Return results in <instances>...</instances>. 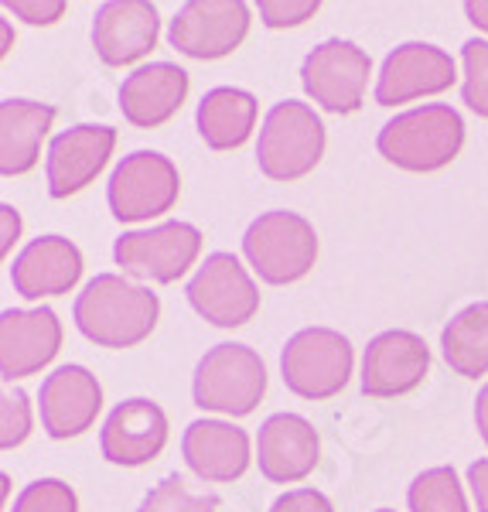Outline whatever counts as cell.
I'll return each mask as SVG.
<instances>
[{"label":"cell","instance_id":"cell-38","mask_svg":"<svg viewBox=\"0 0 488 512\" xmlns=\"http://www.w3.org/2000/svg\"><path fill=\"white\" fill-rule=\"evenodd\" d=\"M376 512H396V509H376Z\"/></svg>","mask_w":488,"mask_h":512},{"label":"cell","instance_id":"cell-14","mask_svg":"<svg viewBox=\"0 0 488 512\" xmlns=\"http://www.w3.org/2000/svg\"><path fill=\"white\" fill-rule=\"evenodd\" d=\"M430 373V349L417 332H393L376 335L362 355V393L372 400H393L407 396L424 383Z\"/></svg>","mask_w":488,"mask_h":512},{"label":"cell","instance_id":"cell-10","mask_svg":"<svg viewBox=\"0 0 488 512\" xmlns=\"http://www.w3.org/2000/svg\"><path fill=\"white\" fill-rule=\"evenodd\" d=\"M250 18V4L243 0H188L171 21L168 41L188 59H226L250 35Z\"/></svg>","mask_w":488,"mask_h":512},{"label":"cell","instance_id":"cell-7","mask_svg":"<svg viewBox=\"0 0 488 512\" xmlns=\"http://www.w3.org/2000/svg\"><path fill=\"white\" fill-rule=\"evenodd\" d=\"M181 175L178 164L161 151H134L127 154L110 175L106 202L113 219L120 222H151L168 216L178 205Z\"/></svg>","mask_w":488,"mask_h":512},{"label":"cell","instance_id":"cell-24","mask_svg":"<svg viewBox=\"0 0 488 512\" xmlns=\"http://www.w3.org/2000/svg\"><path fill=\"white\" fill-rule=\"evenodd\" d=\"M256 117H260V103H256L253 93L219 86L202 96L195 123L205 147H212V151H236V147H243L253 137Z\"/></svg>","mask_w":488,"mask_h":512},{"label":"cell","instance_id":"cell-29","mask_svg":"<svg viewBox=\"0 0 488 512\" xmlns=\"http://www.w3.org/2000/svg\"><path fill=\"white\" fill-rule=\"evenodd\" d=\"M11 512H79L76 489L62 478H38L14 499Z\"/></svg>","mask_w":488,"mask_h":512},{"label":"cell","instance_id":"cell-5","mask_svg":"<svg viewBox=\"0 0 488 512\" xmlns=\"http://www.w3.org/2000/svg\"><path fill=\"white\" fill-rule=\"evenodd\" d=\"M355 366L352 342L335 328H301L280 352L284 386L304 400H332L349 386Z\"/></svg>","mask_w":488,"mask_h":512},{"label":"cell","instance_id":"cell-34","mask_svg":"<svg viewBox=\"0 0 488 512\" xmlns=\"http://www.w3.org/2000/svg\"><path fill=\"white\" fill-rule=\"evenodd\" d=\"M468 489L475 495V509L478 512H488V461L478 458L471 461L468 468Z\"/></svg>","mask_w":488,"mask_h":512},{"label":"cell","instance_id":"cell-12","mask_svg":"<svg viewBox=\"0 0 488 512\" xmlns=\"http://www.w3.org/2000/svg\"><path fill=\"white\" fill-rule=\"evenodd\" d=\"M458 65L451 52L427 41H407L393 48L383 62V72L376 79V103L379 106H407L420 96H437L454 86Z\"/></svg>","mask_w":488,"mask_h":512},{"label":"cell","instance_id":"cell-16","mask_svg":"<svg viewBox=\"0 0 488 512\" xmlns=\"http://www.w3.org/2000/svg\"><path fill=\"white\" fill-rule=\"evenodd\" d=\"M62 349V321L52 308L0 315V379H28L41 373Z\"/></svg>","mask_w":488,"mask_h":512},{"label":"cell","instance_id":"cell-4","mask_svg":"<svg viewBox=\"0 0 488 512\" xmlns=\"http://www.w3.org/2000/svg\"><path fill=\"white\" fill-rule=\"evenodd\" d=\"M325 158V123L301 99H284L267 113L256 161L270 181H301Z\"/></svg>","mask_w":488,"mask_h":512},{"label":"cell","instance_id":"cell-3","mask_svg":"<svg viewBox=\"0 0 488 512\" xmlns=\"http://www.w3.org/2000/svg\"><path fill=\"white\" fill-rule=\"evenodd\" d=\"M192 396L202 410L229 417H250L267 396V366L260 352L243 342H222L202 355L195 369Z\"/></svg>","mask_w":488,"mask_h":512},{"label":"cell","instance_id":"cell-2","mask_svg":"<svg viewBox=\"0 0 488 512\" xmlns=\"http://www.w3.org/2000/svg\"><path fill=\"white\" fill-rule=\"evenodd\" d=\"M465 120L448 103L413 106L379 130L376 151L403 171H441L458 158L465 147Z\"/></svg>","mask_w":488,"mask_h":512},{"label":"cell","instance_id":"cell-33","mask_svg":"<svg viewBox=\"0 0 488 512\" xmlns=\"http://www.w3.org/2000/svg\"><path fill=\"white\" fill-rule=\"evenodd\" d=\"M270 512H335L332 499L318 489H291L270 506Z\"/></svg>","mask_w":488,"mask_h":512},{"label":"cell","instance_id":"cell-36","mask_svg":"<svg viewBox=\"0 0 488 512\" xmlns=\"http://www.w3.org/2000/svg\"><path fill=\"white\" fill-rule=\"evenodd\" d=\"M475 424H478V434L482 441L488 444V383L478 390V400H475Z\"/></svg>","mask_w":488,"mask_h":512},{"label":"cell","instance_id":"cell-6","mask_svg":"<svg viewBox=\"0 0 488 512\" xmlns=\"http://www.w3.org/2000/svg\"><path fill=\"white\" fill-rule=\"evenodd\" d=\"M243 253L260 280L274 287L297 284L314 270L318 233L297 212H267L250 222L243 236Z\"/></svg>","mask_w":488,"mask_h":512},{"label":"cell","instance_id":"cell-25","mask_svg":"<svg viewBox=\"0 0 488 512\" xmlns=\"http://www.w3.org/2000/svg\"><path fill=\"white\" fill-rule=\"evenodd\" d=\"M441 352L461 379H482L488 373V301L468 304L444 325Z\"/></svg>","mask_w":488,"mask_h":512},{"label":"cell","instance_id":"cell-13","mask_svg":"<svg viewBox=\"0 0 488 512\" xmlns=\"http://www.w3.org/2000/svg\"><path fill=\"white\" fill-rule=\"evenodd\" d=\"M117 151V130L106 123H79L48 144V195L72 198L103 175L106 161Z\"/></svg>","mask_w":488,"mask_h":512},{"label":"cell","instance_id":"cell-35","mask_svg":"<svg viewBox=\"0 0 488 512\" xmlns=\"http://www.w3.org/2000/svg\"><path fill=\"white\" fill-rule=\"evenodd\" d=\"M0 222H4V236H0V253H11V246L21 236V212L14 205H0Z\"/></svg>","mask_w":488,"mask_h":512},{"label":"cell","instance_id":"cell-15","mask_svg":"<svg viewBox=\"0 0 488 512\" xmlns=\"http://www.w3.org/2000/svg\"><path fill=\"white\" fill-rule=\"evenodd\" d=\"M41 427L52 441H72L96 424L103 410V386L86 366H62L38 390Z\"/></svg>","mask_w":488,"mask_h":512},{"label":"cell","instance_id":"cell-28","mask_svg":"<svg viewBox=\"0 0 488 512\" xmlns=\"http://www.w3.org/2000/svg\"><path fill=\"white\" fill-rule=\"evenodd\" d=\"M465 62V82H461V99L475 117L488 120V41L471 38L461 48Z\"/></svg>","mask_w":488,"mask_h":512},{"label":"cell","instance_id":"cell-20","mask_svg":"<svg viewBox=\"0 0 488 512\" xmlns=\"http://www.w3.org/2000/svg\"><path fill=\"white\" fill-rule=\"evenodd\" d=\"M250 434L226 420H195L181 434V458L202 482L226 485L246 475L250 468Z\"/></svg>","mask_w":488,"mask_h":512},{"label":"cell","instance_id":"cell-11","mask_svg":"<svg viewBox=\"0 0 488 512\" xmlns=\"http://www.w3.org/2000/svg\"><path fill=\"white\" fill-rule=\"evenodd\" d=\"M188 304L212 328H243L260 311V291L233 253H212L188 280Z\"/></svg>","mask_w":488,"mask_h":512},{"label":"cell","instance_id":"cell-31","mask_svg":"<svg viewBox=\"0 0 488 512\" xmlns=\"http://www.w3.org/2000/svg\"><path fill=\"white\" fill-rule=\"evenodd\" d=\"M256 7H260L263 28H270V31L297 28V24L311 21L314 14L321 11L318 0H260Z\"/></svg>","mask_w":488,"mask_h":512},{"label":"cell","instance_id":"cell-23","mask_svg":"<svg viewBox=\"0 0 488 512\" xmlns=\"http://www.w3.org/2000/svg\"><path fill=\"white\" fill-rule=\"evenodd\" d=\"M59 110L35 99H4L0 103V175H28L41 158L48 130Z\"/></svg>","mask_w":488,"mask_h":512},{"label":"cell","instance_id":"cell-17","mask_svg":"<svg viewBox=\"0 0 488 512\" xmlns=\"http://www.w3.org/2000/svg\"><path fill=\"white\" fill-rule=\"evenodd\" d=\"M168 444V414L154 400L134 396L110 410L99 434V451L110 465L140 468L151 465Z\"/></svg>","mask_w":488,"mask_h":512},{"label":"cell","instance_id":"cell-37","mask_svg":"<svg viewBox=\"0 0 488 512\" xmlns=\"http://www.w3.org/2000/svg\"><path fill=\"white\" fill-rule=\"evenodd\" d=\"M465 14L478 31L488 35V0H471V4H465Z\"/></svg>","mask_w":488,"mask_h":512},{"label":"cell","instance_id":"cell-8","mask_svg":"<svg viewBox=\"0 0 488 512\" xmlns=\"http://www.w3.org/2000/svg\"><path fill=\"white\" fill-rule=\"evenodd\" d=\"M202 253V229L192 222H161L144 233H123L113 243V260L123 274L154 280V284H175L195 267Z\"/></svg>","mask_w":488,"mask_h":512},{"label":"cell","instance_id":"cell-30","mask_svg":"<svg viewBox=\"0 0 488 512\" xmlns=\"http://www.w3.org/2000/svg\"><path fill=\"white\" fill-rule=\"evenodd\" d=\"M35 417H31V400L24 390H4L0 396V448L11 451L28 441Z\"/></svg>","mask_w":488,"mask_h":512},{"label":"cell","instance_id":"cell-18","mask_svg":"<svg viewBox=\"0 0 488 512\" xmlns=\"http://www.w3.org/2000/svg\"><path fill=\"white\" fill-rule=\"evenodd\" d=\"M161 18L151 0H106L93 18V48L110 69L134 65L154 52Z\"/></svg>","mask_w":488,"mask_h":512},{"label":"cell","instance_id":"cell-26","mask_svg":"<svg viewBox=\"0 0 488 512\" xmlns=\"http://www.w3.org/2000/svg\"><path fill=\"white\" fill-rule=\"evenodd\" d=\"M407 506L410 512H468V499L458 472L451 465H441L413 478Z\"/></svg>","mask_w":488,"mask_h":512},{"label":"cell","instance_id":"cell-21","mask_svg":"<svg viewBox=\"0 0 488 512\" xmlns=\"http://www.w3.org/2000/svg\"><path fill=\"white\" fill-rule=\"evenodd\" d=\"M82 277V253L65 236H38L14 256L11 284L24 301L65 297Z\"/></svg>","mask_w":488,"mask_h":512},{"label":"cell","instance_id":"cell-1","mask_svg":"<svg viewBox=\"0 0 488 512\" xmlns=\"http://www.w3.org/2000/svg\"><path fill=\"white\" fill-rule=\"evenodd\" d=\"M76 328L99 349H134L157 328L161 297L117 274H96L72 308Z\"/></svg>","mask_w":488,"mask_h":512},{"label":"cell","instance_id":"cell-22","mask_svg":"<svg viewBox=\"0 0 488 512\" xmlns=\"http://www.w3.org/2000/svg\"><path fill=\"white\" fill-rule=\"evenodd\" d=\"M188 99V72L175 62H151L130 72L120 86V110L130 127H164Z\"/></svg>","mask_w":488,"mask_h":512},{"label":"cell","instance_id":"cell-27","mask_svg":"<svg viewBox=\"0 0 488 512\" xmlns=\"http://www.w3.org/2000/svg\"><path fill=\"white\" fill-rule=\"evenodd\" d=\"M219 506H222L219 495H212V492L195 495V492H188L181 475H168L144 495L140 512H219Z\"/></svg>","mask_w":488,"mask_h":512},{"label":"cell","instance_id":"cell-19","mask_svg":"<svg viewBox=\"0 0 488 512\" xmlns=\"http://www.w3.org/2000/svg\"><path fill=\"white\" fill-rule=\"evenodd\" d=\"M321 454L318 431L301 414H274L260 424L256 434V465L260 475L274 485L301 482L314 472Z\"/></svg>","mask_w":488,"mask_h":512},{"label":"cell","instance_id":"cell-32","mask_svg":"<svg viewBox=\"0 0 488 512\" xmlns=\"http://www.w3.org/2000/svg\"><path fill=\"white\" fill-rule=\"evenodd\" d=\"M4 11H11L14 18L24 24H35V28H48L69 11L65 0H4Z\"/></svg>","mask_w":488,"mask_h":512},{"label":"cell","instance_id":"cell-9","mask_svg":"<svg viewBox=\"0 0 488 512\" xmlns=\"http://www.w3.org/2000/svg\"><path fill=\"white\" fill-rule=\"evenodd\" d=\"M372 79V59L355 41L328 38L321 41L301 65V86L314 106L328 113H355L366 103V89Z\"/></svg>","mask_w":488,"mask_h":512}]
</instances>
